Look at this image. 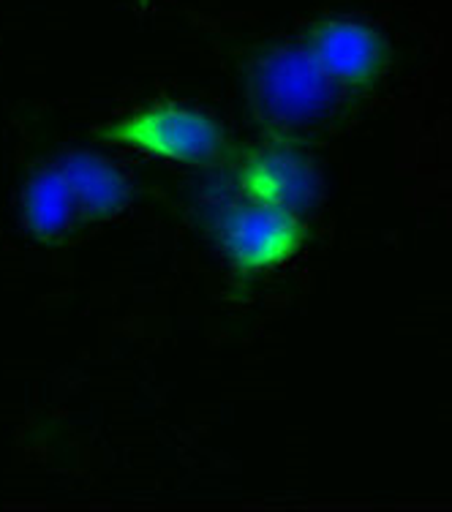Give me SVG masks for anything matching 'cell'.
<instances>
[{"label": "cell", "instance_id": "6da1fadb", "mask_svg": "<svg viewBox=\"0 0 452 512\" xmlns=\"http://www.w3.org/2000/svg\"><path fill=\"white\" fill-rule=\"evenodd\" d=\"M335 88L305 50L276 47L254 58L248 69V101L256 118L278 131L322 123L338 99Z\"/></svg>", "mask_w": 452, "mask_h": 512}, {"label": "cell", "instance_id": "7a4b0ae2", "mask_svg": "<svg viewBox=\"0 0 452 512\" xmlns=\"http://www.w3.org/2000/svg\"><path fill=\"white\" fill-rule=\"evenodd\" d=\"M109 145H128L156 158H169L191 167H216L226 158L221 128L197 109L180 104H156L131 118L96 131Z\"/></svg>", "mask_w": 452, "mask_h": 512}, {"label": "cell", "instance_id": "3957f363", "mask_svg": "<svg viewBox=\"0 0 452 512\" xmlns=\"http://www.w3.org/2000/svg\"><path fill=\"white\" fill-rule=\"evenodd\" d=\"M213 235L224 256L243 273H259L284 265L300 251L305 240L303 216L256 205L235 202L221 207L213 221Z\"/></svg>", "mask_w": 452, "mask_h": 512}, {"label": "cell", "instance_id": "277c9868", "mask_svg": "<svg viewBox=\"0 0 452 512\" xmlns=\"http://www.w3.org/2000/svg\"><path fill=\"white\" fill-rule=\"evenodd\" d=\"M237 186L248 202L303 216L319 202L322 180L314 158L295 142L254 148L237 169Z\"/></svg>", "mask_w": 452, "mask_h": 512}, {"label": "cell", "instance_id": "5b68a950", "mask_svg": "<svg viewBox=\"0 0 452 512\" xmlns=\"http://www.w3.org/2000/svg\"><path fill=\"white\" fill-rule=\"evenodd\" d=\"M303 50L335 85L363 88L387 69V44L363 22L325 20L308 28Z\"/></svg>", "mask_w": 452, "mask_h": 512}, {"label": "cell", "instance_id": "8992f818", "mask_svg": "<svg viewBox=\"0 0 452 512\" xmlns=\"http://www.w3.org/2000/svg\"><path fill=\"white\" fill-rule=\"evenodd\" d=\"M55 169L69 186L79 216L88 221H109L120 216L131 202L126 175L115 164H109L107 158L93 156L88 150H74L60 158Z\"/></svg>", "mask_w": 452, "mask_h": 512}, {"label": "cell", "instance_id": "52a82bcc", "mask_svg": "<svg viewBox=\"0 0 452 512\" xmlns=\"http://www.w3.org/2000/svg\"><path fill=\"white\" fill-rule=\"evenodd\" d=\"M77 218H82L79 207L58 169L52 167L30 180L22 197V221L36 240L58 243L74 229Z\"/></svg>", "mask_w": 452, "mask_h": 512}]
</instances>
